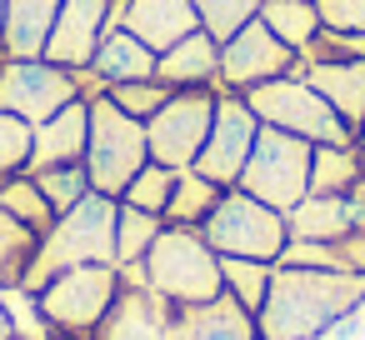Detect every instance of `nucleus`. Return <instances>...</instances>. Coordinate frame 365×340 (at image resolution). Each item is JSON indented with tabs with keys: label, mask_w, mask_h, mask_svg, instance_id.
<instances>
[{
	"label": "nucleus",
	"mask_w": 365,
	"mask_h": 340,
	"mask_svg": "<svg viewBox=\"0 0 365 340\" xmlns=\"http://www.w3.org/2000/svg\"><path fill=\"white\" fill-rule=\"evenodd\" d=\"M350 315H365V275L275 260L270 295L255 325H260V340H325Z\"/></svg>",
	"instance_id": "f257e3e1"
},
{
	"label": "nucleus",
	"mask_w": 365,
	"mask_h": 340,
	"mask_svg": "<svg viewBox=\"0 0 365 340\" xmlns=\"http://www.w3.org/2000/svg\"><path fill=\"white\" fill-rule=\"evenodd\" d=\"M115 210H120L115 195L91 190L76 210L56 215V225L36 240V260L26 270L21 295H36L51 275L76 270V265H115Z\"/></svg>",
	"instance_id": "f03ea898"
},
{
	"label": "nucleus",
	"mask_w": 365,
	"mask_h": 340,
	"mask_svg": "<svg viewBox=\"0 0 365 340\" xmlns=\"http://www.w3.org/2000/svg\"><path fill=\"white\" fill-rule=\"evenodd\" d=\"M130 275H140L170 310H180V305H205V300H220V295H225L220 255L210 250V240H205L195 225H165V230L155 235V245L145 250V260H140Z\"/></svg>",
	"instance_id": "7ed1b4c3"
},
{
	"label": "nucleus",
	"mask_w": 365,
	"mask_h": 340,
	"mask_svg": "<svg viewBox=\"0 0 365 340\" xmlns=\"http://www.w3.org/2000/svg\"><path fill=\"white\" fill-rule=\"evenodd\" d=\"M120 265H76V270H61L51 275L31 300L46 340H91L106 320V310L115 305V290H120Z\"/></svg>",
	"instance_id": "20e7f679"
},
{
	"label": "nucleus",
	"mask_w": 365,
	"mask_h": 340,
	"mask_svg": "<svg viewBox=\"0 0 365 340\" xmlns=\"http://www.w3.org/2000/svg\"><path fill=\"white\" fill-rule=\"evenodd\" d=\"M200 235L210 240L215 255H240V260H270L275 265L290 245V220H285V210H270L265 200L230 185V190H220Z\"/></svg>",
	"instance_id": "39448f33"
},
{
	"label": "nucleus",
	"mask_w": 365,
	"mask_h": 340,
	"mask_svg": "<svg viewBox=\"0 0 365 340\" xmlns=\"http://www.w3.org/2000/svg\"><path fill=\"white\" fill-rule=\"evenodd\" d=\"M245 105L260 115V125H275L285 135H300L310 145H355L350 125L335 115V105L305 81V76H280L255 91H245Z\"/></svg>",
	"instance_id": "423d86ee"
},
{
	"label": "nucleus",
	"mask_w": 365,
	"mask_h": 340,
	"mask_svg": "<svg viewBox=\"0 0 365 340\" xmlns=\"http://www.w3.org/2000/svg\"><path fill=\"white\" fill-rule=\"evenodd\" d=\"M150 160L145 120H130L110 96H91V140H86V175L91 190L115 195L135 180V170Z\"/></svg>",
	"instance_id": "0eeeda50"
},
{
	"label": "nucleus",
	"mask_w": 365,
	"mask_h": 340,
	"mask_svg": "<svg viewBox=\"0 0 365 340\" xmlns=\"http://www.w3.org/2000/svg\"><path fill=\"white\" fill-rule=\"evenodd\" d=\"M310 150H315L310 140L285 135L275 125H260L255 150H250V160L240 170V190L255 195V200H265L270 210L290 215L310 195Z\"/></svg>",
	"instance_id": "6e6552de"
},
{
	"label": "nucleus",
	"mask_w": 365,
	"mask_h": 340,
	"mask_svg": "<svg viewBox=\"0 0 365 340\" xmlns=\"http://www.w3.org/2000/svg\"><path fill=\"white\" fill-rule=\"evenodd\" d=\"M71 101H81L76 71H66V66H56L46 56H31V61L6 56L0 61V110L6 115H16L26 125H41Z\"/></svg>",
	"instance_id": "1a4fd4ad"
},
{
	"label": "nucleus",
	"mask_w": 365,
	"mask_h": 340,
	"mask_svg": "<svg viewBox=\"0 0 365 340\" xmlns=\"http://www.w3.org/2000/svg\"><path fill=\"white\" fill-rule=\"evenodd\" d=\"M215 101H220V91H175L145 120L150 160H160L170 170H190L195 155L205 150V135H210V120H215Z\"/></svg>",
	"instance_id": "9d476101"
},
{
	"label": "nucleus",
	"mask_w": 365,
	"mask_h": 340,
	"mask_svg": "<svg viewBox=\"0 0 365 340\" xmlns=\"http://www.w3.org/2000/svg\"><path fill=\"white\" fill-rule=\"evenodd\" d=\"M295 66H300V56L260 16L245 21L230 41H220V91H230V96H245V91L265 86V81L295 76Z\"/></svg>",
	"instance_id": "9b49d317"
},
{
	"label": "nucleus",
	"mask_w": 365,
	"mask_h": 340,
	"mask_svg": "<svg viewBox=\"0 0 365 340\" xmlns=\"http://www.w3.org/2000/svg\"><path fill=\"white\" fill-rule=\"evenodd\" d=\"M255 135H260V115L245 105V96L220 91L215 120H210V135H205V150L195 155L190 170L205 175V180H215L220 190L240 185V170H245V160H250V150H255Z\"/></svg>",
	"instance_id": "f8f14e48"
},
{
	"label": "nucleus",
	"mask_w": 365,
	"mask_h": 340,
	"mask_svg": "<svg viewBox=\"0 0 365 340\" xmlns=\"http://www.w3.org/2000/svg\"><path fill=\"white\" fill-rule=\"evenodd\" d=\"M115 0H61V16H56V31L46 41V61L66 66V71H86L101 36L115 31L110 21Z\"/></svg>",
	"instance_id": "ddd939ff"
},
{
	"label": "nucleus",
	"mask_w": 365,
	"mask_h": 340,
	"mask_svg": "<svg viewBox=\"0 0 365 340\" xmlns=\"http://www.w3.org/2000/svg\"><path fill=\"white\" fill-rule=\"evenodd\" d=\"M165 325H170V305L140 275H125L115 290V305L106 310V320L91 340H165Z\"/></svg>",
	"instance_id": "4468645a"
},
{
	"label": "nucleus",
	"mask_w": 365,
	"mask_h": 340,
	"mask_svg": "<svg viewBox=\"0 0 365 340\" xmlns=\"http://www.w3.org/2000/svg\"><path fill=\"white\" fill-rule=\"evenodd\" d=\"M285 220H290V240L335 245V240L365 230V185L350 190V195H305Z\"/></svg>",
	"instance_id": "2eb2a0df"
},
{
	"label": "nucleus",
	"mask_w": 365,
	"mask_h": 340,
	"mask_svg": "<svg viewBox=\"0 0 365 340\" xmlns=\"http://www.w3.org/2000/svg\"><path fill=\"white\" fill-rule=\"evenodd\" d=\"M86 140H91V101H71L61 105L51 120H41L31 130V170L46 165H81L86 160Z\"/></svg>",
	"instance_id": "dca6fc26"
},
{
	"label": "nucleus",
	"mask_w": 365,
	"mask_h": 340,
	"mask_svg": "<svg viewBox=\"0 0 365 340\" xmlns=\"http://www.w3.org/2000/svg\"><path fill=\"white\" fill-rule=\"evenodd\" d=\"M155 81H165L170 91H220V41L205 26L190 31L185 41L160 51Z\"/></svg>",
	"instance_id": "f3484780"
},
{
	"label": "nucleus",
	"mask_w": 365,
	"mask_h": 340,
	"mask_svg": "<svg viewBox=\"0 0 365 340\" xmlns=\"http://www.w3.org/2000/svg\"><path fill=\"white\" fill-rule=\"evenodd\" d=\"M165 340H260V325L250 310H240L230 295L205 300V305H180L170 310Z\"/></svg>",
	"instance_id": "a211bd4d"
},
{
	"label": "nucleus",
	"mask_w": 365,
	"mask_h": 340,
	"mask_svg": "<svg viewBox=\"0 0 365 340\" xmlns=\"http://www.w3.org/2000/svg\"><path fill=\"white\" fill-rule=\"evenodd\" d=\"M125 31L160 56L190 31H200V11L195 0H125Z\"/></svg>",
	"instance_id": "6ab92c4d"
},
{
	"label": "nucleus",
	"mask_w": 365,
	"mask_h": 340,
	"mask_svg": "<svg viewBox=\"0 0 365 340\" xmlns=\"http://www.w3.org/2000/svg\"><path fill=\"white\" fill-rule=\"evenodd\" d=\"M295 76H305V81L335 105V115L350 125V135L360 130V120H365V61H330V66L300 61Z\"/></svg>",
	"instance_id": "aec40b11"
},
{
	"label": "nucleus",
	"mask_w": 365,
	"mask_h": 340,
	"mask_svg": "<svg viewBox=\"0 0 365 340\" xmlns=\"http://www.w3.org/2000/svg\"><path fill=\"white\" fill-rule=\"evenodd\" d=\"M155 51L145 46V41H135L125 26H115V31H106L101 36V46H96V56H91V76L101 81V86H120V81H150L155 76Z\"/></svg>",
	"instance_id": "412c9836"
},
{
	"label": "nucleus",
	"mask_w": 365,
	"mask_h": 340,
	"mask_svg": "<svg viewBox=\"0 0 365 340\" xmlns=\"http://www.w3.org/2000/svg\"><path fill=\"white\" fill-rule=\"evenodd\" d=\"M61 0H6V26H0V46L6 56H46V41L56 31Z\"/></svg>",
	"instance_id": "4be33fe9"
},
{
	"label": "nucleus",
	"mask_w": 365,
	"mask_h": 340,
	"mask_svg": "<svg viewBox=\"0 0 365 340\" xmlns=\"http://www.w3.org/2000/svg\"><path fill=\"white\" fill-rule=\"evenodd\" d=\"M365 185V160L355 145H315L310 150V195H350Z\"/></svg>",
	"instance_id": "5701e85b"
},
{
	"label": "nucleus",
	"mask_w": 365,
	"mask_h": 340,
	"mask_svg": "<svg viewBox=\"0 0 365 340\" xmlns=\"http://www.w3.org/2000/svg\"><path fill=\"white\" fill-rule=\"evenodd\" d=\"M260 21H265L295 56H305V46H310L315 31H320L315 0H260Z\"/></svg>",
	"instance_id": "b1692460"
},
{
	"label": "nucleus",
	"mask_w": 365,
	"mask_h": 340,
	"mask_svg": "<svg viewBox=\"0 0 365 340\" xmlns=\"http://www.w3.org/2000/svg\"><path fill=\"white\" fill-rule=\"evenodd\" d=\"M165 230V220L160 215H150V210H135V205H120L115 210V265L130 275L140 260H145V250L155 245V235Z\"/></svg>",
	"instance_id": "393cba45"
},
{
	"label": "nucleus",
	"mask_w": 365,
	"mask_h": 340,
	"mask_svg": "<svg viewBox=\"0 0 365 340\" xmlns=\"http://www.w3.org/2000/svg\"><path fill=\"white\" fill-rule=\"evenodd\" d=\"M220 200V185L195 175V170H180L175 175V190H170V205H165V225H205V215L215 210Z\"/></svg>",
	"instance_id": "a878e982"
},
{
	"label": "nucleus",
	"mask_w": 365,
	"mask_h": 340,
	"mask_svg": "<svg viewBox=\"0 0 365 340\" xmlns=\"http://www.w3.org/2000/svg\"><path fill=\"white\" fill-rule=\"evenodd\" d=\"M270 260H240V255H220V280H225V295L240 305V310H250V315H260V305H265V295H270Z\"/></svg>",
	"instance_id": "bb28decb"
},
{
	"label": "nucleus",
	"mask_w": 365,
	"mask_h": 340,
	"mask_svg": "<svg viewBox=\"0 0 365 340\" xmlns=\"http://www.w3.org/2000/svg\"><path fill=\"white\" fill-rule=\"evenodd\" d=\"M0 210H11V215H16L26 230H36V235H46V230L56 225V210H51V200L41 195V185H36L31 170L0 180Z\"/></svg>",
	"instance_id": "cd10ccee"
},
{
	"label": "nucleus",
	"mask_w": 365,
	"mask_h": 340,
	"mask_svg": "<svg viewBox=\"0 0 365 340\" xmlns=\"http://www.w3.org/2000/svg\"><path fill=\"white\" fill-rule=\"evenodd\" d=\"M36 230H26L11 210H0V290H21L36 260Z\"/></svg>",
	"instance_id": "c85d7f7f"
},
{
	"label": "nucleus",
	"mask_w": 365,
	"mask_h": 340,
	"mask_svg": "<svg viewBox=\"0 0 365 340\" xmlns=\"http://www.w3.org/2000/svg\"><path fill=\"white\" fill-rule=\"evenodd\" d=\"M175 175H180V170H170V165H160V160H145V165L135 170V180L120 190V205H135V210H150V215L165 220V205H170Z\"/></svg>",
	"instance_id": "c756f323"
},
{
	"label": "nucleus",
	"mask_w": 365,
	"mask_h": 340,
	"mask_svg": "<svg viewBox=\"0 0 365 340\" xmlns=\"http://www.w3.org/2000/svg\"><path fill=\"white\" fill-rule=\"evenodd\" d=\"M31 175H36V185H41V195L51 200V210H56V215L76 210V205L91 195L86 160H81V165H46V170H31Z\"/></svg>",
	"instance_id": "7c9ffc66"
},
{
	"label": "nucleus",
	"mask_w": 365,
	"mask_h": 340,
	"mask_svg": "<svg viewBox=\"0 0 365 340\" xmlns=\"http://www.w3.org/2000/svg\"><path fill=\"white\" fill-rule=\"evenodd\" d=\"M106 96H110L130 120H150V115L175 96V91H170L165 81H155V76H150V81H120V86H106Z\"/></svg>",
	"instance_id": "2f4dec72"
},
{
	"label": "nucleus",
	"mask_w": 365,
	"mask_h": 340,
	"mask_svg": "<svg viewBox=\"0 0 365 340\" xmlns=\"http://www.w3.org/2000/svg\"><path fill=\"white\" fill-rule=\"evenodd\" d=\"M195 11H200V26L215 41H230L245 21L260 16V0H195Z\"/></svg>",
	"instance_id": "473e14b6"
},
{
	"label": "nucleus",
	"mask_w": 365,
	"mask_h": 340,
	"mask_svg": "<svg viewBox=\"0 0 365 340\" xmlns=\"http://www.w3.org/2000/svg\"><path fill=\"white\" fill-rule=\"evenodd\" d=\"M31 130L36 125H26V120H16V115L0 110V180L31 170Z\"/></svg>",
	"instance_id": "72a5a7b5"
},
{
	"label": "nucleus",
	"mask_w": 365,
	"mask_h": 340,
	"mask_svg": "<svg viewBox=\"0 0 365 340\" xmlns=\"http://www.w3.org/2000/svg\"><path fill=\"white\" fill-rule=\"evenodd\" d=\"M300 61H310V66H330V61H365V36H350V31H315V41L305 46V56Z\"/></svg>",
	"instance_id": "f704fd0d"
},
{
	"label": "nucleus",
	"mask_w": 365,
	"mask_h": 340,
	"mask_svg": "<svg viewBox=\"0 0 365 340\" xmlns=\"http://www.w3.org/2000/svg\"><path fill=\"white\" fill-rule=\"evenodd\" d=\"M315 16H320L325 31L365 36V0H315Z\"/></svg>",
	"instance_id": "c9c22d12"
},
{
	"label": "nucleus",
	"mask_w": 365,
	"mask_h": 340,
	"mask_svg": "<svg viewBox=\"0 0 365 340\" xmlns=\"http://www.w3.org/2000/svg\"><path fill=\"white\" fill-rule=\"evenodd\" d=\"M280 260H285V265H310V270H340L335 250H330V245H320V240H290Z\"/></svg>",
	"instance_id": "e433bc0d"
},
{
	"label": "nucleus",
	"mask_w": 365,
	"mask_h": 340,
	"mask_svg": "<svg viewBox=\"0 0 365 340\" xmlns=\"http://www.w3.org/2000/svg\"><path fill=\"white\" fill-rule=\"evenodd\" d=\"M330 250H335V260H340V270H350V275H365V230H355V235H345V240H335Z\"/></svg>",
	"instance_id": "4c0bfd02"
},
{
	"label": "nucleus",
	"mask_w": 365,
	"mask_h": 340,
	"mask_svg": "<svg viewBox=\"0 0 365 340\" xmlns=\"http://www.w3.org/2000/svg\"><path fill=\"white\" fill-rule=\"evenodd\" d=\"M21 335V320H16V310L6 305V295H0V340H16Z\"/></svg>",
	"instance_id": "58836bf2"
},
{
	"label": "nucleus",
	"mask_w": 365,
	"mask_h": 340,
	"mask_svg": "<svg viewBox=\"0 0 365 340\" xmlns=\"http://www.w3.org/2000/svg\"><path fill=\"white\" fill-rule=\"evenodd\" d=\"M355 150H360V160H365V120H360V130H355Z\"/></svg>",
	"instance_id": "ea45409f"
},
{
	"label": "nucleus",
	"mask_w": 365,
	"mask_h": 340,
	"mask_svg": "<svg viewBox=\"0 0 365 340\" xmlns=\"http://www.w3.org/2000/svg\"><path fill=\"white\" fill-rule=\"evenodd\" d=\"M0 26H6V0H0Z\"/></svg>",
	"instance_id": "a19ab883"
},
{
	"label": "nucleus",
	"mask_w": 365,
	"mask_h": 340,
	"mask_svg": "<svg viewBox=\"0 0 365 340\" xmlns=\"http://www.w3.org/2000/svg\"><path fill=\"white\" fill-rule=\"evenodd\" d=\"M16 340H31V335H26V330H21V335H16Z\"/></svg>",
	"instance_id": "79ce46f5"
},
{
	"label": "nucleus",
	"mask_w": 365,
	"mask_h": 340,
	"mask_svg": "<svg viewBox=\"0 0 365 340\" xmlns=\"http://www.w3.org/2000/svg\"><path fill=\"white\" fill-rule=\"evenodd\" d=\"M0 61H6V46H0Z\"/></svg>",
	"instance_id": "37998d69"
},
{
	"label": "nucleus",
	"mask_w": 365,
	"mask_h": 340,
	"mask_svg": "<svg viewBox=\"0 0 365 340\" xmlns=\"http://www.w3.org/2000/svg\"><path fill=\"white\" fill-rule=\"evenodd\" d=\"M61 340H66V335H61Z\"/></svg>",
	"instance_id": "c03bdc74"
}]
</instances>
